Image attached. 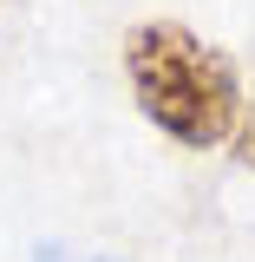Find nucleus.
Returning <instances> with one entry per match:
<instances>
[{"label": "nucleus", "instance_id": "1", "mask_svg": "<svg viewBox=\"0 0 255 262\" xmlns=\"http://www.w3.org/2000/svg\"><path fill=\"white\" fill-rule=\"evenodd\" d=\"M125 79H131L137 112L190 151H216L242 125L236 66L177 20H144L125 33Z\"/></svg>", "mask_w": 255, "mask_h": 262}, {"label": "nucleus", "instance_id": "3", "mask_svg": "<svg viewBox=\"0 0 255 262\" xmlns=\"http://www.w3.org/2000/svg\"><path fill=\"white\" fill-rule=\"evenodd\" d=\"M33 262H118V256H72V249H33Z\"/></svg>", "mask_w": 255, "mask_h": 262}, {"label": "nucleus", "instance_id": "2", "mask_svg": "<svg viewBox=\"0 0 255 262\" xmlns=\"http://www.w3.org/2000/svg\"><path fill=\"white\" fill-rule=\"evenodd\" d=\"M229 144H236V158H242V164L255 170V112L242 118V125H236V138H229Z\"/></svg>", "mask_w": 255, "mask_h": 262}]
</instances>
